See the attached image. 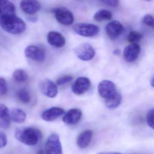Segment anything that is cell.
Wrapping results in <instances>:
<instances>
[{
	"mask_svg": "<svg viewBox=\"0 0 154 154\" xmlns=\"http://www.w3.org/2000/svg\"><path fill=\"white\" fill-rule=\"evenodd\" d=\"M112 18V13L106 10H100L98 11L94 16V19L97 22L105 20H109Z\"/></svg>",
	"mask_w": 154,
	"mask_h": 154,
	"instance_id": "22",
	"label": "cell"
},
{
	"mask_svg": "<svg viewBox=\"0 0 154 154\" xmlns=\"http://www.w3.org/2000/svg\"><path fill=\"white\" fill-rule=\"evenodd\" d=\"M16 97L19 101L24 104H29L31 100L30 93L25 89H21L17 91Z\"/></svg>",
	"mask_w": 154,
	"mask_h": 154,
	"instance_id": "23",
	"label": "cell"
},
{
	"mask_svg": "<svg viewBox=\"0 0 154 154\" xmlns=\"http://www.w3.org/2000/svg\"><path fill=\"white\" fill-rule=\"evenodd\" d=\"M120 53V50L119 49H117L115 50L114 51V54H115V55H119Z\"/></svg>",
	"mask_w": 154,
	"mask_h": 154,
	"instance_id": "33",
	"label": "cell"
},
{
	"mask_svg": "<svg viewBox=\"0 0 154 154\" xmlns=\"http://www.w3.org/2000/svg\"><path fill=\"white\" fill-rule=\"evenodd\" d=\"M154 109H150L146 116V122L149 126L154 129Z\"/></svg>",
	"mask_w": 154,
	"mask_h": 154,
	"instance_id": "28",
	"label": "cell"
},
{
	"mask_svg": "<svg viewBox=\"0 0 154 154\" xmlns=\"http://www.w3.org/2000/svg\"><path fill=\"white\" fill-rule=\"evenodd\" d=\"M11 122L9 109L5 105L0 104V128L5 129L9 128Z\"/></svg>",
	"mask_w": 154,
	"mask_h": 154,
	"instance_id": "19",
	"label": "cell"
},
{
	"mask_svg": "<svg viewBox=\"0 0 154 154\" xmlns=\"http://www.w3.org/2000/svg\"><path fill=\"white\" fill-rule=\"evenodd\" d=\"M73 29L77 34L85 37H94L99 32V27L91 23H77L73 26Z\"/></svg>",
	"mask_w": 154,
	"mask_h": 154,
	"instance_id": "3",
	"label": "cell"
},
{
	"mask_svg": "<svg viewBox=\"0 0 154 154\" xmlns=\"http://www.w3.org/2000/svg\"><path fill=\"white\" fill-rule=\"evenodd\" d=\"M82 116V111L80 109L77 108L72 109L65 114L62 120L67 125H75L80 121Z\"/></svg>",
	"mask_w": 154,
	"mask_h": 154,
	"instance_id": "14",
	"label": "cell"
},
{
	"mask_svg": "<svg viewBox=\"0 0 154 154\" xmlns=\"http://www.w3.org/2000/svg\"><path fill=\"white\" fill-rule=\"evenodd\" d=\"M40 89L43 95L50 98H54L57 96L58 88L56 84L49 79L43 80L40 83Z\"/></svg>",
	"mask_w": 154,
	"mask_h": 154,
	"instance_id": "8",
	"label": "cell"
},
{
	"mask_svg": "<svg viewBox=\"0 0 154 154\" xmlns=\"http://www.w3.org/2000/svg\"><path fill=\"white\" fill-rule=\"evenodd\" d=\"M93 131L87 129L80 134L77 139V145L81 149L86 148L90 144L93 137Z\"/></svg>",
	"mask_w": 154,
	"mask_h": 154,
	"instance_id": "17",
	"label": "cell"
},
{
	"mask_svg": "<svg viewBox=\"0 0 154 154\" xmlns=\"http://www.w3.org/2000/svg\"><path fill=\"white\" fill-rule=\"evenodd\" d=\"M24 53L27 58L36 62H43L46 58L44 50L34 45L28 46L25 48Z\"/></svg>",
	"mask_w": 154,
	"mask_h": 154,
	"instance_id": "7",
	"label": "cell"
},
{
	"mask_svg": "<svg viewBox=\"0 0 154 154\" xmlns=\"http://www.w3.org/2000/svg\"><path fill=\"white\" fill-rule=\"evenodd\" d=\"M15 14L14 4L9 0H0V18Z\"/></svg>",
	"mask_w": 154,
	"mask_h": 154,
	"instance_id": "18",
	"label": "cell"
},
{
	"mask_svg": "<svg viewBox=\"0 0 154 154\" xmlns=\"http://www.w3.org/2000/svg\"><path fill=\"white\" fill-rule=\"evenodd\" d=\"M97 154H124L120 153L115 152H100Z\"/></svg>",
	"mask_w": 154,
	"mask_h": 154,
	"instance_id": "32",
	"label": "cell"
},
{
	"mask_svg": "<svg viewBox=\"0 0 154 154\" xmlns=\"http://www.w3.org/2000/svg\"><path fill=\"white\" fill-rule=\"evenodd\" d=\"M7 143V138L5 134L2 131H0V149L6 146Z\"/></svg>",
	"mask_w": 154,
	"mask_h": 154,
	"instance_id": "30",
	"label": "cell"
},
{
	"mask_svg": "<svg viewBox=\"0 0 154 154\" xmlns=\"http://www.w3.org/2000/svg\"><path fill=\"white\" fill-rule=\"evenodd\" d=\"M124 27L118 21L110 22L105 27L106 32L111 39L117 38L124 31Z\"/></svg>",
	"mask_w": 154,
	"mask_h": 154,
	"instance_id": "11",
	"label": "cell"
},
{
	"mask_svg": "<svg viewBox=\"0 0 154 154\" xmlns=\"http://www.w3.org/2000/svg\"><path fill=\"white\" fill-rule=\"evenodd\" d=\"M141 47L137 43H132L128 45L124 50L125 59L128 62L135 61L141 52Z\"/></svg>",
	"mask_w": 154,
	"mask_h": 154,
	"instance_id": "12",
	"label": "cell"
},
{
	"mask_svg": "<svg viewBox=\"0 0 154 154\" xmlns=\"http://www.w3.org/2000/svg\"><path fill=\"white\" fill-rule=\"evenodd\" d=\"M65 111L61 108H51L44 111L42 114L41 117L42 119L48 122L54 121L64 115Z\"/></svg>",
	"mask_w": 154,
	"mask_h": 154,
	"instance_id": "15",
	"label": "cell"
},
{
	"mask_svg": "<svg viewBox=\"0 0 154 154\" xmlns=\"http://www.w3.org/2000/svg\"><path fill=\"white\" fill-rule=\"evenodd\" d=\"M45 153L63 154L62 146L58 134H52L49 137L45 145Z\"/></svg>",
	"mask_w": 154,
	"mask_h": 154,
	"instance_id": "4",
	"label": "cell"
},
{
	"mask_svg": "<svg viewBox=\"0 0 154 154\" xmlns=\"http://www.w3.org/2000/svg\"><path fill=\"white\" fill-rule=\"evenodd\" d=\"M8 92V87L5 79L0 77V96H4Z\"/></svg>",
	"mask_w": 154,
	"mask_h": 154,
	"instance_id": "26",
	"label": "cell"
},
{
	"mask_svg": "<svg viewBox=\"0 0 154 154\" xmlns=\"http://www.w3.org/2000/svg\"><path fill=\"white\" fill-rule=\"evenodd\" d=\"M47 40L51 45L57 48H62L66 43L64 36L56 31H51L48 33Z\"/></svg>",
	"mask_w": 154,
	"mask_h": 154,
	"instance_id": "16",
	"label": "cell"
},
{
	"mask_svg": "<svg viewBox=\"0 0 154 154\" xmlns=\"http://www.w3.org/2000/svg\"><path fill=\"white\" fill-rule=\"evenodd\" d=\"M10 113L11 119L14 123L22 124L24 123L26 119V113L20 109H13Z\"/></svg>",
	"mask_w": 154,
	"mask_h": 154,
	"instance_id": "20",
	"label": "cell"
},
{
	"mask_svg": "<svg viewBox=\"0 0 154 154\" xmlns=\"http://www.w3.org/2000/svg\"><path fill=\"white\" fill-rule=\"evenodd\" d=\"M102 2L108 6L116 7L119 4V0H101Z\"/></svg>",
	"mask_w": 154,
	"mask_h": 154,
	"instance_id": "31",
	"label": "cell"
},
{
	"mask_svg": "<svg viewBox=\"0 0 154 154\" xmlns=\"http://www.w3.org/2000/svg\"><path fill=\"white\" fill-rule=\"evenodd\" d=\"M75 53L76 56L81 60L89 61L95 57V51L90 44L83 43L75 48Z\"/></svg>",
	"mask_w": 154,
	"mask_h": 154,
	"instance_id": "5",
	"label": "cell"
},
{
	"mask_svg": "<svg viewBox=\"0 0 154 154\" xmlns=\"http://www.w3.org/2000/svg\"><path fill=\"white\" fill-rule=\"evenodd\" d=\"M98 91L100 96L106 99L111 97L117 93L115 83L107 80L102 81L99 83Z\"/></svg>",
	"mask_w": 154,
	"mask_h": 154,
	"instance_id": "6",
	"label": "cell"
},
{
	"mask_svg": "<svg viewBox=\"0 0 154 154\" xmlns=\"http://www.w3.org/2000/svg\"><path fill=\"white\" fill-rule=\"evenodd\" d=\"M16 139L26 145L34 146L41 140L42 134L40 130L33 127L17 128L14 132Z\"/></svg>",
	"mask_w": 154,
	"mask_h": 154,
	"instance_id": "1",
	"label": "cell"
},
{
	"mask_svg": "<svg viewBox=\"0 0 154 154\" xmlns=\"http://www.w3.org/2000/svg\"><path fill=\"white\" fill-rule=\"evenodd\" d=\"M91 82L86 77H80L74 82L72 87V91L77 95H82L89 89Z\"/></svg>",
	"mask_w": 154,
	"mask_h": 154,
	"instance_id": "10",
	"label": "cell"
},
{
	"mask_svg": "<svg viewBox=\"0 0 154 154\" xmlns=\"http://www.w3.org/2000/svg\"><path fill=\"white\" fill-rule=\"evenodd\" d=\"M144 23L150 27L153 28L154 24V17L152 14H146L145 15L143 19Z\"/></svg>",
	"mask_w": 154,
	"mask_h": 154,
	"instance_id": "27",
	"label": "cell"
},
{
	"mask_svg": "<svg viewBox=\"0 0 154 154\" xmlns=\"http://www.w3.org/2000/svg\"><path fill=\"white\" fill-rule=\"evenodd\" d=\"M13 77L16 82L20 83L27 81L29 78V75L25 70L18 69L14 72Z\"/></svg>",
	"mask_w": 154,
	"mask_h": 154,
	"instance_id": "24",
	"label": "cell"
},
{
	"mask_svg": "<svg viewBox=\"0 0 154 154\" xmlns=\"http://www.w3.org/2000/svg\"><path fill=\"white\" fill-rule=\"evenodd\" d=\"M73 77L71 75H65L59 78L56 82L58 85H62L69 82L73 80Z\"/></svg>",
	"mask_w": 154,
	"mask_h": 154,
	"instance_id": "29",
	"label": "cell"
},
{
	"mask_svg": "<svg viewBox=\"0 0 154 154\" xmlns=\"http://www.w3.org/2000/svg\"><path fill=\"white\" fill-rule=\"evenodd\" d=\"M0 26L5 31L13 34H20L26 28L24 22L15 14L0 18Z\"/></svg>",
	"mask_w": 154,
	"mask_h": 154,
	"instance_id": "2",
	"label": "cell"
},
{
	"mask_svg": "<svg viewBox=\"0 0 154 154\" xmlns=\"http://www.w3.org/2000/svg\"><path fill=\"white\" fill-rule=\"evenodd\" d=\"M144 1H146V2H151L152 0H144Z\"/></svg>",
	"mask_w": 154,
	"mask_h": 154,
	"instance_id": "35",
	"label": "cell"
},
{
	"mask_svg": "<svg viewBox=\"0 0 154 154\" xmlns=\"http://www.w3.org/2000/svg\"><path fill=\"white\" fill-rule=\"evenodd\" d=\"M55 18L61 24L69 25L74 22V15L68 10L62 8H58L54 11Z\"/></svg>",
	"mask_w": 154,
	"mask_h": 154,
	"instance_id": "9",
	"label": "cell"
},
{
	"mask_svg": "<svg viewBox=\"0 0 154 154\" xmlns=\"http://www.w3.org/2000/svg\"><path fill=\"white\" fill-rule=\"evenodd\" d=\"M151 84H152V86L153 87L154 86V79L153 78H152V82H151Z\"/></svg>",
	"mask_w": 154,
	"mask_h": 154,
	"instance_id": "34",
	"label": "cell"
},
{
	"mask_svg": "<svg viewBox=\"0 0 154 154\" xmlns=\"http://www.w3.org/2000/svg\"><path fill=\"white\" fill-rule=\"evenodd\" d=\"M20 7L25 13L32 15L40 10L41 5L38 0H22Z\"/></svg>",
	"mask_w": 154,
	"mask_h": 154,
	"instance_id": "13",
	"label": "cell"
},
{
	"mask_svg": "<svg viewBox=\"0 0 154 154\" xmlns=\"http://www.w3.org/2000/svg\"><path fill=\"white\" fill-rule=\"evenodd\" d=\"M143 38V35L141 33L134 31L131 32L127 35V40L130 43H137V42L140 41Z\"/></svg>",
	"mask_w": 154,
	"mask_h": 154,
	"instance_id": "25",
	"label": "cell"
},
{
	"mask_svg": "<svg viewBox=\"0 0 154 154\" xmlns=\"http://www.w3.org/2000/svg\"><path fill=\"white\" fill-rule=\"evenodd\" d=\"M122 100V97L120 93H117L113 97L106 99L105 105L109 109H115L120 105Z\"/></svg>",
	"mask_w": 154,
	"mask_h": 154,
	"instance_id": "21",
	"label": "cell"
}]
</instances>
